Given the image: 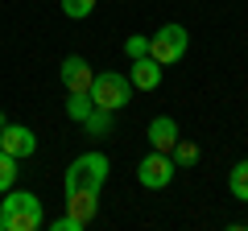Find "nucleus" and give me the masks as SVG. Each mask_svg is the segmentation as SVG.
<instances>
[{"label":"nucleus","mask_w":248,"mask_h":231,"mask_svg":"<svg viewBox=\"0 0 248 231\" xmlns=\"http://www.w3.org/2000/svg\"><path fill=\"white\" fill-rule=\"evenodd\" d=\"M62 87L66 91H91V79H95V71L87 66V58H79V54H71V58H62Z\"/></svg>","instance_id":"nucleus-8"},{"label":"nucleus","mask_w":248,"mask_h":231,"mask_svg":"<svg viewBox=\"0 0 248 231\" xmlns=\"http://www.w3.org/2000/svg\"><path fill=\"white\" fill-rule=\"evenodd\" d=\"M149 149H157V153H170L178 144V124H174V116H153L149 120Z\"/></svg>","instance_id":"nucleus-9"},{"label":"nucleus","mask_w":248,"mask_h":231,"mask_svg":"<svg viewBox=\"0 0 248 231\" xmlns=\"http://www.w3.org/2000/svg\"><path fill=\"white\" fill-rule=\"evenodd\" d=\"M108 173H112V161L104 157V153H79V157L71 161V169H66V178H62V190L71 194V190H104Z\"/></svg>","instance_id":"nucleus-2"},{"label":"nucleus","mask_w":248,"mask_h":231,"mask_svg":"<svg viewBox=\"0 0 248 231\" xmlns=\"http://www.w3.org/2000/svg\"><path fill=\"white\" fill-rule=\"evenodd\" d=\"M62 13H66L71 21H83V17L95 13V0H62Z\"/></svg>","instance_id":"nucleus-16"},{"label":"nucleus","mask_w":248,"mask_h":231,"mask_svg":"<svg viewBox=\"0 0 248 231\" xmlns=\"http://www.w3.org/2000/svg\"><path fill=\"white\" fill-rule=\"evenodd\" d=\"M128 99H133V83H128V74H116V71H104L91 79V103L104 107V112H120V107H128Z\"/></svg>","instance_id":"nucleus-3"},{"label":"nucleus","mask_w":248,"mask_h":231,"mask_svg":"<svg viewBox=\"0 0 248 231\" xmlns=\"http://www.w3.org/2000/svg\"><path fill=\"white\" fill-rule=\"evenodd\" d=\"M50 227H54V231H83L87 223H83V219H75V215H62V219H54Z\"/></svg>","instance_id":"nucleus-18"},{"label":"nucleus","mask_w":248,"mask_h":231,"mask_svg":"<svg viewBox=\"0 0 248 231\" xmlns=\"http://www.w3.org/2000/svg\"><path fill=\"white\" fill-rule=\"evenodd\" d=\"M170 157H174L178 169H190V165L199 161V144H190V141H182V136H178V144L170 149Z\"/></svg>","instance_id":"nucleus-14"},{"label":"nucleus","mask_w":248,"mask_h":231,"mask_svg":"<svg viewBox=\"0 0 248 231\" xmlns=\"http://www.w3.org/2000/svg\"><path fill=\"white\" fill-rule=\"evenodd\" d=\"M46 223L42 198L29 194V190H4V202H0V231H37Z\"/></svg>","instance_id":"nucleus-1"},{"label":"nucleus","mask_w":248,"mask_h":231,"mask_svg":"<svg viewBox=\"0 0 248 231\" xmlns=\"http://www.w3.org/2000/svg\"><path fill=\"white\" fill-rule=\"evenodd\" d=\"M17 173H21V169H17V157H9V153L0 149V194L17 186Z\"/></svg>","instance_id":"nucleus-15"},{"label":"nucleus","mask_w":248,"mask_h":231,"mask_svg":"<svg viewBox=\"0 0 248 231\" xmlns=\"http://www.w3.org/2000/svg\"><path fill=\"white\" fill-rule=\"evenodd\" d=\"M174 157L170 153H157V149H149L141 157V165H137V182H141L145 190H166L170 182H174Z\"/></svg>","instance_id":"nucleus-5"},{"label":"nucleus","mask_w":248,"mask_h":231,"mask_svg":"<svg viewBox=\"0 0 248 231\" xmlns=\"http://www.w3.org/2000/svg\"><path fill=\"white\" fill-rule=\"evenodd\" d=\"M228 190H232V198H236V202H248V157L232 165V173H228Z\"/></svg>","instance_id":"nucleus-13"},{"label":"nucleus","mask_w":248,"mask_h":231,"mask_svg":"<svg viewBox=\"0 0 248 231\" xmlns=\"http://www.w3.org/2000/svg\"><path fill=\"white\" fill-rule=\"evenodd\" d=\"M161 74H166V66L153 62L149 54L133 58V66H128V83H133V91H157L161 87Z\"/></svg>","instance_id":"nucleus-7"},{"label":"nucleus","mask_w":248,"mask_h":231,"mask_svg":"<svg viewBox=\"0 0 248 231\" xmlns=\"http://www.w3.org/2000/svg\"><path fill=\"white\" fill-rule=\"evenodd\" d=\"M91 91H66V116H71L75 124H83V120H87L91 116Z\"/></svg>","instance_id":"nucleus-12"},{"label":"nucleus","mask_w":248,"mask_h":231,"mask_svg":"<svg viewBox=\"0 0 248 231\" xmlns=\"http://www.w3.org/2000/svg\"><path fill=\"white\" fill-rule=\"evenodd\" d=\"M95 211H99V190H71V194H66V215L91 223Z\"/></svg>","instance_id":"nucleus-10"},{"label":"nucleus","mask_w":248,"mask_h":231,"mask_svg":"<svg viewBox=\"0 0 248 231\" xmlns=\"http://www.w3.org/2000/svg\"><path fill=\"white\" fill-rule=\"evenodd\" d=\"M4 124H9V120H4V112H0V128H4Z\"/></svg>","instance_id":"nucleus-19"},{"label":"nucleus","mask_w":248,"mask_h":231,"mask_svg":"<svg viewBox=\"0 0 248 231\" xmlns=\"http://www.w3.org/2000/svg\"><path fill=\"white\" fill-rule=\"evenodd\" d=\"M186 45H190V33H186V25H161L157 33L149 37V58L153 62H161V66H174V62H182L186 58Z\"/></svg>","instance_id":"nucleus-4"},{"label":"nucleus","mask_w":248,"mask_h":231,"mask_svg":"<svg viewBox=\"0 0 248 231\" xmlns=\"http://www.w3.org/2000/svg\"><path fill=\"white\" fill-rule=\"evenodd\" d=\"M112 128H116V112H104V107H91V116L83 120V132H87L91 141L112 136Z\"/></svg>","instance_id":"nucleus-11"},{"label":"nucleus","mask_w":248,"mask_h":231,"mask_svg":"<svg viewBox=\"0 0 248 231\" xmlns=\"http://www.w3.org/2000/svg\"><path fill=\"white\" fill-rule=\"evenodd\" d=\"M124 54H128V62L141 58V54H149V37H145V33H133L128 42H124Z\"/></svg>","instance_id":"nucleus-17"},{"label":"nucleus","mask_w":248,"mask_h":231,"mask_svg":"<svg viewBox=\"0 0 248 231\" xmlns=\"http://www.w3.org/2000/svg\"><path fill=\"white\" fill-rule=\"evenodd\" d=\"M0 149L9 153V157L25 161V157L37 153V132L29 124H4V128H0Z\"/></svg>","instance_id":"nucleus-6"}]
</instances>
